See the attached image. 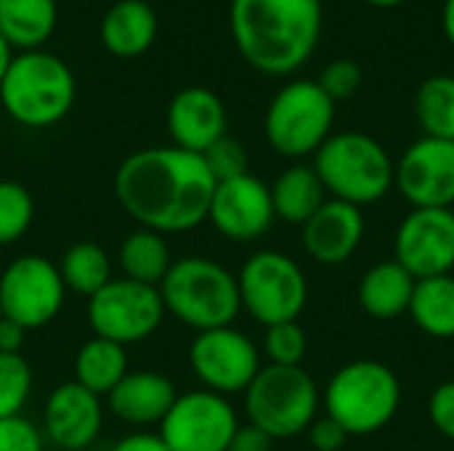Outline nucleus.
<instances>
[{
    "instance_id": "e433bc0d",
    "label": "nucleus",
    "mask_w": 454,
    "mask_h": 451,
    "mask_svg": "<svg viewBox=\"0 0 454 451\" xmlns=\"http://www.w3.org/2000/svg\"><path fill=\"white\" fill-rule=\"evenodd\" d=\"M306 433H309V441L317 451H340L346 447V441L351 439L333 417H322V420L317 417Z\"/></svg>"
},
{
    "instance_id": "7c9ffc66",
    "label": "nucleus",
    "mask_w": 454,
    "mask_h": 451,
    "mask_svg": "<svg viewBox=\"0 0 454 451\" xmlns=\"http://www.w3.org/2000/svg\"><path fill=\"white\" fill-rule=\"evenodd\" d=\"M32 393V369L21 354H0V420L19 417Z\"/></svg>"
},
{
    "instance_id": "f3484780",
    "label": "nucleus",
    "mask_w": 454,
    "mask_h": 451,
    "mask_svg": "<svg viewBox=\"0 0 454 451\" xmlns=\"http://www.w3.org/2000/svg\"><path fill=\"white\" fill-rule=\"evenodd\" d=\"M104 428L101 396L69 380L56 385L43 407V436L59 451H85Z\"/></svg>"
},
{
    "instance_id": "9d476101",
    "label": "nucleus",
    "mask_w": 454,
    "mask_h": 451,
    "mask_svg": "<svg viewBox=\"0 0 454 451\" xmlns=\"http://www.w3.org/2000/svg\"><path fill=\"white\" fill-rule=\"evenodd\" d=\"M165 319V306L157 287L130 279H112L88 298V324L96 338L117 346H133L152 338Z\"/></svg>"
},
{
    "instance_id": "f03ea898",
    "label": "nucleus",
    "mask_w": 454,
    "mask_h": 451,
    "mask_svg": "<svg viewBox=\"0 0 454 451\" xmlns=\"http://www.w3.org/2000/svg\"><path fill=\"white\" fill-rule=\"evenodd\" d=\"M231 37L242 58L263 74H293L317 51L322 0H231Z\"/></svg>"
},
{
    "instance_id": "37998d69",
    "label": "nucleus",
    "mask_w": 454,
    "mask_h": 451,
    "mask_svg": "<svg viewBox=\"0 0 454 451\" xmlns=\"http://www.w3.org/2000/svg\"><path fill=\"white\" fill-rule=\"evenodd\" d=\"M364 3H370V5H375V8H396V5H402V3H407V0H364Z\"/></svg>"
},
{
    "instance_id": "39448f33",
    "label": "nucleus",
    "mask_w": 454,
    "mask_h": 451,
    "mask_svg": "<svg viewBox=\"0 0 454 451\" xmlns=\"http://www.w3.org/2000/svg\"><path fill=\"white\" fill-rule=\"evenodd\" d=\"M314 170L333 199L364 207L380 202L394 189L396 165L386 146L362 133H333L314 154Z\"/></svg>"
},
{
    "instance_id": "72a5a7b5",
    "label": "nucleus",
    "mask_w": 454,
    "mask_h": 451,
    "mask_svg": "<svg viewBox=\"0 0 454 451\" xmlns=\"http://www.w3.org/2000/svg\"><path fill=\"white\" fill-rule=\"evenodd\" d=\"M362 80H364V74H362V66L356 61L335 58L322 69V77L317 82L338 104V101H346V98L356 96V90L362 88Z\"/></svg>"
},
{
    "instance_id": "cd10ccee",
    "label": "nucleus",
    "mask_w": 454,
    "mask_h": 451,
    "mask_svg": "<svg viewBox=\"0 0 454 451\" xmlns=\"http://www.w3.org/2000/svg\"><path fill=\"white\" fill-rule=\"evenodd\" d=\"M56 268L64 287L82 298H93L101 287L112 282V260L106 250L96 242H77L67 247Z\"/></svg>"
},
{
    "instance_id": "412c9836",
    "label": "nucleus",
    "mask_w": 454,
    "mask_h": 451,
    "mask_svg": "<svg viewBox=\"0 0 454 451\" xmlns=\"http://www.w3.org/2000/svg\"><path fill=\"white\" fill-rule=\"evenodd\" d=\"M101 43L120 58L149 51L157 37V13L146 0H117L101 19Z\"/></svg>"
},
{
    "instance_id": "f704fd0d",
    "label": "nucleus",
    "mask_w": 454,
    "mask_h": 451,
    "mask_svg": "<svg viewBox=\"0 0 454 451\" xmlns=\"http://www.w3.org/2000/svg\"><path fill=\"white\" fill-rule=\"evenodd\" d=\"M0 451H43V431L21 415L0 420Z\"/></svg>"
},
{
    "instance_id": "393cba45",
    "label": "nucleus",
    "mask_w": 454,
    "mask_h": 451,
    "mask_svg": "<svg viewBox=\"0 0 454 451\" xmlns=\"http://www.w3.org/2000/svg\"><path fill=\"white\" fill-rule=\"evenodd\" d=\"M117 263L122 268V276L138 284L160 287L165 274L173 266V255L168 247V239L152 229H136L130 231L117 250Z\"/></svg>"
},
{
    "instance_id": "f257e3e1",
    "label": "nucleus",
    "mask_w": 454,
    "mask_h": 451,
    "mask_svg": "<svg viewBox=\"0 0 454 451\" xmlns=\"http://www.w3.org/2000/svg\"><path fill=\"white\" fill-rule=\"evenodd\" d=\"M215 186L202 154L178 146L133 152L114 173V194L122 210L141 229L162 237L205 223Z\"/></svg>"
},
{
    "instance_id": "9b49d317",
    "label": "nucleus",
    "mask_w": 454,
    "mask_h": 451,
    "mask_svg": "<svg viewBox=\"0 0 454 451\" xmlns=\"http://www.w3.org/2000/svg\"><path fill=\"white\" fill-rule=\"evenodd\" d=\"M64 298L61 274L43 255H21L0 274V311L27 332L51 324L61 314Z\"/></svg>"
},
{
    "instance_id": "0eeeda50",
    "label": "nucleus",
    "mask_w": 454,
    "mask_h": 451,
    "mask_svg": "<svg viewBox=\"0 0 454 451\" xmlns=\"http://www.w3.org/2000/svg\"><path fill=\"white\" fill-rule=\"evenodd\" d=\"M322 407L317 380L303 367L266 364L245 391L247 423L274 441L295 439L311 428Z\"/></svg>"
},
{
    "instance_id": "7ed1b4c3",
    "label": "nucleus",
    "mask_w": 454,
    "mask_h": 451,
    "mask_svg": "<svg viewBox=\"0 0 454 451\" xmlns=\"http://www.w3.org/2000/svg\"><path fill=\"white\" fill-rule=\"evenodd\" d=\"M157 290L165 314L197 332L231 327L242 311L237 276L226 266L202 255L173 260Z\"/></svg>"
},
{
    "instance_id": "473e14b6",
    "label": "nucleus",
    "mask_w": 454,
    "mask_h": 451,
    "mask_svg": "<svg viewBox=\"0 0 454 451\" xmlns=\"http://www.w3.org/2000/svg\"><path fill=\"white\" fill-rule=\"evenodd\" d=\"M207 170L213 173L215 183L221 181H231V178H239L247 173V149L231 138V136H223L218 138L205 154H202Z\"/></svg>"
},
{
    "instance_id": "4468645a",
    "label": "nucleus",
    "mask_w": 454,
    "mask_h": 451,
    "mask_svg": "<svg viewBox=\"0 0 454 451\" xmlns=\"http://www.w3.org/2000/svg\"><path fill=\"white\" fill-rule=\"evenodd\" d=\"M394 186L412 210H454V141L423 136L396 162Z\"/></svg>"
},
{
    "instance_id": "2eb2a0df",
    "label": "nucleus",
    "mask_w": 454,
    "mask_h": 451,
    "mask_svg": "<svg viewBox=\"0 0 454 451\" xmlns=\"http://www.w3.org/2000/svg\"><path fill=\"white\" fill-rule=\"evenodd\" d=\"M394 260L415 279L452 274L454 210H410L394 237Z\"/></svg>"
},
{
    "instance_id": "4c0bfd02",
    "label": "nucleus",
    "mask_w": 454,
    "mask_h": 451,
    "mask_svg": "<svg viewBox=\"0 0 454 451\" xmlns=\"http://www.w3.org/2000/svg\"><path fill=\"white\" fill-rule=\"evenodd\" d=\"M226 451H274V439L255 425H239Z\"/></svg>"
},
{
    "instance_id": "aec40b11",
    "label": "nucleus",
    "mask_w": 454,
    "mask_h": 451,
    "mask_svg": "<svg viewBox=\"0 0 454 451\" xmlns=\"http://www.w3.org/2000/svg\"><path fill=\"white\" fill-rule=\"evenodd\" d=\"M176 399L178 391L168 375L152 369H136L128 372L112 388V393L106 396V407L120 423L133 428H149L165 420Z\"/></svg>"
},
{
    "instance_id": "b1692460",
    "label": "nucleus",
    "mask_w": 454,
    "mask_h": 451,
    "mask_svg": "<svg viewBox=\"0 0 454 451\" xmlns=\"http://www.w3.org/2000/svg\"><path fill=\"white\" fill-rule=\"evenodd\" d=\"M59 19L56 0H0V35L11 48L40 51Z\"/></svg>"
},
{
    "instance_id": "a878e982",
    "label": "nucleus",
    "mask_w": 454,
    "mask_h": 451,
    "mask_svg": "<svg viewBox=\"0 0 454 451\" xmlns=\"http://www.w3.org/2000/svg\"><path fill=\"white\" fill-rule=\"evenodd\" d=\"M128 351L104 338H90L77 348L74 356V383L96 396H109L112 388L128 375Z\"/></svg>"
},
{
    "instance_id": "6e6552de",
    "label": "nucleus",
    "mask_w": 454,
    "mask_h": 451,
    "mask_svg": "<svg viewBox=\"0 0 454 451\" xmlns=\"http://www.w3.org/2000/svg\"><path fill=\"white\" fill-rule=\"evenodd\" d=\"M333 125L335 101L319 88L317 80H293L279 88L263 120L269 146L287 159L317 154L333 136Z\"/></svg>"
},
{
    "instance_id": "20e7f679",
    "label": "nucleus",
    "mask_w": 454,
    "mask_h": 451,
    "mask_svg": "<svg viewBox=\"0 0 454 451\" xmlns=\"http://www.w3.org/2000/svg\"><path fill=\"white\" fill-rule=\"evenodd\" d=\"M72 69L48 51H19L0 82V104L24 128H51L74 104Z\"/></svg>"
},
{
    "instance_id": "c756f323",
    "label": "nucleus",
    "mask_w": 454,
    "mask_h": 451,
    "mask_svg": "<svg viewBox=\"0 0 454 451\" xmlns=\"http://www.w3.org/2000/svg\"><path fill=\"white\" fill-rule=\"evenodd\" d=\"M35 221V199L27 186L0 181V247L19 242Z\"/></svg>"
},
{
    "instance_id": "4be33fe9",
    "label": "nucleus",
    "mask_w": 454,
    "mask_h": 451,
    "mask_svg": "<svg viewBox=\"0 0 454 451\" xmlns=\"http://www.w3.org/2000/svg\"><path fill=\"white\" fill-rule=\"evenodd\" d=\"M415 276L396 260L375 263L359 282V306L372 319H396L410 311Z\"/></svg>"
},
{
    "instance_id": "c85d7f7f",
    "label": "nucleus",
    "mask_w": 454,
    "mask_h": 451,
    "mask_svg": "<svg viewBox=\"0 0 454 451\" xmlns=\"http://www.w3.org/2000/svg\"><path fill=\"white\" fill-rule=\"evenodd\" d=\"M415 117L426 136L454 141V77L434 74L415 93Z\"/></svg>"
},
{
    "instance_id": "a211bd4d",
    "label": "nucleus",
    "mask_w": 454,
    "mask_h": 451,
    "mask_svg": "<svg viewBox=\"0 0 454 451\" xmlns=\"http://www.w3.org/2000/svg\"><path fill=\"white\" fill-rule=\"evenodd\" d=\"M165 122L173 146L205 154L218 138L226 136V106L210 88L192 85L170 98Z\"/></svg>"
},
{
    "instance_id": "58836bf2",
    "label": "nucleus",
    "mask_w": 454,
    "mask_h": 451,
    "mask_svg": "<svg viewBox=\"0 0 454 451\" xmlns=\"http://www.w3.org/2000/svg\"><path fill=\"white\" fill-rule=\"evenodd\" d=\"M109 451H170L165 447V441L160 439V433H146V431H138V433H130L125 439H120Z\"/></svg>"
},
{
    "instance_id": "1a4fd4ad",
    "label": "nucleus",
    "mask_w": 454,
    "mask_h": 451,
    "mask_svg": "<svg viewBox=\"0 0 454 451\" xmlns=\"http://www.w3.org/2000/svg\"><path fill=\"white\" fill-rule=\"evenodd\" d=\"M242 308L263 327L298 322L309 303L303 268L279 250L253 253L237 274Z\"/></svg>"
},
{
    "instance_id": "f8f14e48",
    "label": "nucleus",
    "mask_w": 454,
    "mask_h": 451,
    "mask_svg": "<svg viewBox=\"0 0 454 451\" xmlns=\"http://www.w3.org/2000/svg\"><path fill=\"white\" fill-rule=\"evenodd\" d=\"M237 428L239 420L231 401L200 388L178 393L160 423V439L170 451H226Z\"/></svg>"
},
{
    "instance_id": "c9c22d12",
    "label": "nucleus",
    "mask_w": 454,
    "mask_h": 451,
    "mask_svg": "<svg viewBox=\"0 0 454 451\" xmlns=\"http://www.w3.org/2000/svg\"><path fill=\"white\" fill-rule=\"evenodd\" d=\"M428 417L444 439L454 441V380L436 385L428 399Z\"/></svg>"
},
{
    "instance_id": "bb28decb",
    "label": "nucleus",
    "mask_w": 454,
    "mask_h": 451,
    "mask_svg": "<svg viewBox=\"0 0 454 451\" xmlns=\"http://www.w3.org/2000/svg\"><path fill=\"white\" fill-rule=\"evenodd\" d=\"M412 322L431 338L450 340L454 338V276H431L418 279L410 311Z\"/></svg>"
},
{
    "instance_id": "6ab92c4d",
    "label": "nucleus",
    "mask_w": 454,
    "mask_h": 451,
    "mask_svg": "<svg viewBox=\"0 0 454 451\" xmlns=\"http://www.w3.org/2000/svg\"><path fill=\"white\" fill-rule=\"evenodd\" d=\"M364 239V215L362 207L327 199L306 223H303V250L311 260L322 266H340L346 263Z\"/></svg>"
},
{
    "instance_id": "c03bdc74",
    "label": "nucleus",
    "mask_w": 454,
    "mask_h": 451,
    "mask_svg": "<svg viewBox=\"0 0 454 451\" xmlns=\"http://www.w3.org/2000/svg\"><path fill=\"white\" fill-rule=\"evenodd\" d=\"M0 316H3V311H0Z\"/></svg>"
},
{
    "instance_id": "a19ab883",
    "label": "nucleus",
    "mask_w": 454,
    "mask_h": 451,
    "mask_svg": "<svg viewBox=\"0 0 454 451\" xmlns=\"http://www.w3.org/2000/svg\"><path fill=\"white\" fill-rule=\"evenodd\" d=\"M442 29H444L450 45L454 48V0H444V8H442Z\"/></svg>"
},
{
    "instance_id": "423d86ee",
    "label": "nucleus",
    "mask_w": 454,
    "mask_h": 451,
    "mask_svg": "<svg viewBox=\"0 0 454 451\" xmlns=\"http://www.w3.org/2000/svg\"><path fill=\"white\" fill-rule=\"evenodd\" d=\"M322 404L348 436H372L396 417L402 383L388 364L359 359L333 375Z\"/></svg>"
},
{
    "instance_id": "ddd939ff",
    "label": "nucleus",
    "mask_w": 454,
    "mask_h": 451,
    "mask_svg": "<svg viewBox=\"0 0 454 451\" xmlns=\"http://www.w3.org/2000/svg\"><path fill=\"white\" fill-rule=\"evenodd\" d=\"M189 364L205 391L229 399L231 393H245L255 380L261 372V354L255 343L231 324L197 332L189 346Z\"/></svg>"
},
{
    "instance_id": "dca6fc26",
    "label": "nucleus",
    "mask_w": 454,
    "mask_h": 451,
    "mask_svg": "<svg viewBox=\"0 0 454 451\" xmlns=\"http://www.w3.org/2000/svg\"><path fill=\"white\" fill-rule=\"evenodd\" d=\"M207 221L229 242L261 239L277 221L269 186L250 173L221 181L213 191Z\"/></svg>"
},
{
    "instance_id": "2f4dec72",
    "label": "nucleus",
    "mask_w": 454,
    "mask_h": 451,
    "mask_svg": "<svg viewBox=\"0 0 454 451\" xmlns=\"http://www.w3.org/2000/svg\"><path fill=\"white\" fill-rule=\"evenodd\" d=\"M263 351L269 362L277 367H301L309 351V338L298 322L271 324L263 335Z\"/></svg>"
},
{
    "instance_id": "79ce46f5",
    "label": "nucleus",
    "mask_w": 454,
    "mask_h": 451,
    "mask_svg": "<svg viewBox=\"0 0 454 451\" xmlns=\"http://www.w3.org/2000/svg\"><path fill=\"white\" fill-rule=\"evenodd\" d=\"M11 58H13V48H11L8 40L0 35V82H3V77H5V69H8Z\"/></svg>"
},
{
    "instance_id": "ea45409f",
    "label": "nucleus",
    "mask_w": 454,
    "mask_h": 451,
    "mask_svg": "<svg viewBox=\"0 0 454 451\" xmlns=\"http://www.w3.org/2000/svg\"><path fill=\"white\" fill-rule=\"evenodd\" d=\"M24 338H27V330L19 327L16 322L0 316V354H21V346H24Z\"/></svg>"
},
{
    "instance_id": "5701e85b",
    "label": "nucleus",
    "mask_w": 454,
    "mask_h": 451,
    "mask_svg": "<svg viewBox=\"0 0 454 451\" xmlns=\"http://www.w3.org/2000/svg\"><path fill=\"white\" fill-rule=\"evenodd\" d=\"M274 215L285 223L303 226L325 202L327 191L314 170V165H290L277 175V181L269 186Z\"/></svg>"
}]
</instances>
